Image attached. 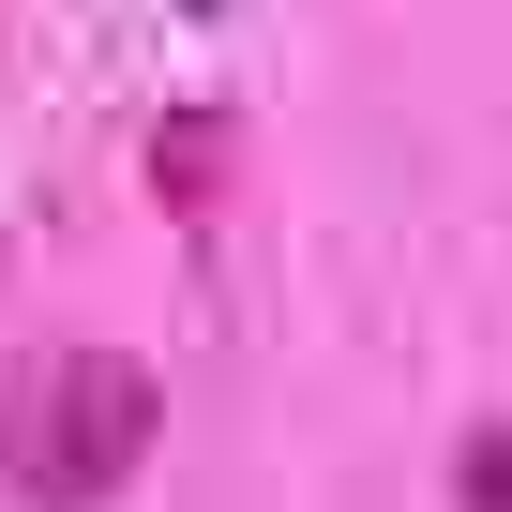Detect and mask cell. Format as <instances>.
<instances>
[{
	"label": "cell",
	"mask_w": 512,
	"mask_h": 512,
	"mask_svg": "<svg viewBox=\"0 0 512 512\" xmlns=\"http://www.w3.org/2000/svg\"><path fill=\"white\" fill-rule=\"evenodd\" d=\"M166 437V377L136 347H31L0 392V497L16 512H106Z\"/></svg>",
	"instance_id": "6da1fadb"
},
{
	"label": "cell",
	"mask_w": 512,
	"mask_h": 512,
	"mask_svg": "<svg viewBox=\"0 0 512 512\" xmlns=\"http://www.w3.org/2000/svg\"><path fill=\"white\" fill-rule=\"evenodd\" d=\"M226 181H241V121H226V106H166V121H151V196H166V226H211Z\"/></svg>",
	"instance_id": "7a4b0ae2"
},
{
	"label": "cell",
	"mask_w": 512,
	"mask_h": 512,
	"mask_svg": "<svg viewBox=\"0 0 512 512\" xmlns=\"http://www.w3.org/2000/svg\"><path fill=\"white\" fill-rule=\"evenodd\" d=\"M452 497L467 512H512V422H467L452 437Z\"/></svg>",
	"instance_id": "3957f363"
},
{
	"label": "cell",
	"mask_w": 512,
	"mask_h": 512,
	"mask_svg": "<svg viewBox=\"0 0 512 512\" xmlns=\"http://www.w3.org/2000/svg\"><path fill=\"white\" fill-rule=\"evenodd\" d=\"M0 256H16V241H0Z\"/></svg>",
	"instance_id": "277c9868"
}]
</instances>
